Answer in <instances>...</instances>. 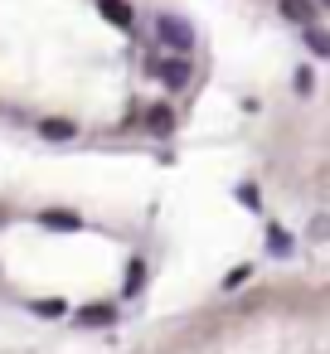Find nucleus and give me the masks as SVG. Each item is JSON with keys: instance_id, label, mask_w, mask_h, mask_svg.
Returning a JSON list of instances; mask_svg holds the SVG:
<instances>
[{"instance_id": "f257e3e1", "label": "nucleus", "mask_w": 330, "mask_h": 354, "mask_svg": "<svg viewBox=\"0 0 330 354\" xmlns=\"http://www.w3.org/2000/svg\"><path fill=\"white\" fill-rule=\"evenodd\" d=\"M146 68H151V78H165L170 93H185V88H190V59H185V54H180V59H151Z\"/></svg>"}, {"instance_id": "f03ea898", "label": "nucleus", "mask_w": 330, "mask_h": 354, "mask_svg": "<svg viewBox=\"0 0 330 354\" xmlns=\"http://www.w3.org/2000/svg\"><path fill=\"white\" fill-rule=\"evenodd\" d=\"M156 30H161V39H165V44H175V49L190 59V49H194V30H190L185 20H175V15H161V20H156Z\"/></svg>"}, {"instance_id": "7ed1b4c3", "label": "nucleus", "mask_w": 330, "mask_h": 354, "mask_svg": "<svg viewBox=\"0 0 330 354\" xmlns=\"http://www.w3.org/2000/svg\"><path fill=\"white\" fill-rule=\"evenodd\" d=\"M282 15L291 20V25H315V0H282Z\"/></svg>"}, {"instance_id": "20e7f679", "label": "nucleus", "mask_w": 330, "mask_h": 354, "mask_svg": "<svg viewBox=\"0 0 330 354\" xmlns=\"http://www.w3.org/2000/svg\"><path fill=\"white\" fill-rule=\"evenodd\" d=\"M78 325H117V310L112 306H83L78 310Z\"/></svg>"}, {"instance_id": "39448f33", "label": "nucleus", "mask_w": 330, "mask_h": 354, "mask_svg": "<svg viewBox=\"0 0 330 354\" xmlns=\"http://www.w3.org/2000/svg\"><path fill=\"white\" fill-rule=\"evenodd\" d=\"M102 15H107L117 30H131V6H127V0H102Z\"/></svg>"}, {"instance_id": "423d86ee", "label": "nucleus", "mask_w": 330, "mask_h": 354, "mask_svg": "<svg viewBox=\"0 0 330 354\" xmlns=\"http://www.w3.org/2000/svg\"><path fill=\"white\" fill-rule=\"evenodd\" d=\"M146 127H151L156 136H170V127H175V117H170V107H151V112H146Z\"/></svg>"}, {"instance_id": "0eeeda50", "label": "nucleus", "mask_w": 330, "mask_h": 354, "mask_svg": "<svg viewBox=\"0 0 330 354\" xmlns=\"http://www.w3.org/2000/svg\"><path fill=\"white\" fill-rule=\"evenodd\" d=\"M306 44H311V49H315L320 59H330V35H325L320 25H311V30H306Z\"/></svg>"}, {"instance_id": "6e6552de", "label": "nucleus", "mask_w": 330, "mask_h": 354, "mask_svg": "<svg viewBox=\"0 0 330 354\" xmlns=\"http://www.w3.org/2000/svg\"><path fill=\"white\" fill-rule=\"evenodd\" d=\"M39 131H44V136H49V141H68V136H73V131H78V127H73V122H44V127H39Z\"/></svg>"}, {"instance_id": "1a4fd4ad", "label": "nucleus", "mask_w": 330, "mask_h": 354, "mask_svg": "<svg viewBox=\"0 0 330 354\" xmlns=\"http://www.w3.org/2000/svg\"><path fill=\"white\" fill-rule=\"evenodd\" d=\"M49 228H78V214H39Z\"/></svg>"}, {"instance_id": "9d476101", "label": "nucleus", "mask_w": 330, "mask_h": 354, "mask_svg": "<svg viewBox=\"0 0 330 354\" xmlns=\"http://www.w3.org/2000/svg\"><path fill=\"white\" fill-rule=\"evenodd\" d=\"M141 277H146V267H141V262H131V272H127V291H131V296L141 291Z\"/></svg>"}, {"instance_id": "9b49d317", "label": "nucleus", "mask_w": 330, "mask_h": 354, "mask_svg": "<svg viewBox=\"0 0 330 354\" xmlns=\"http://www.w3.org/2000/svg\"><path fill=\"white\" fill-rule=\"evenodd\" d=\"M272 252H291V238L282 228H272Z\"/></svg>"}, {"instance_id": "f8f14e48", "label": "nucleus", "mask_w": 330, "mask_h": 354, "mask_svg": "<svg viewBox=\"0 0 330 354\" xmlns=\"http://www.w3.org/2000/svg\"><path fill=\"white\" fill-rule=\"evenodd\" d=\"M320 6H330V0H320Z\"/></svg>"}]
</instances>
